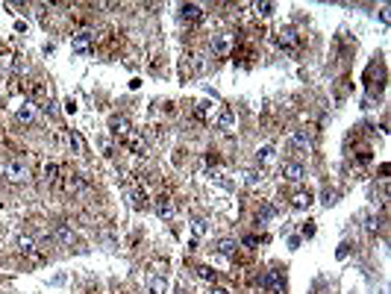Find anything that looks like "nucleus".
Here are the masks:
<instances>
[{
    "instance_id": "dca6fc26",
    "label": "nucleus",
    "mask_w": 391,
    "mask_h": 294,
    "mask_svg": "<svg viewBox=\"0 0 391 294\" xmlns=\"http://www.w3.org/2000/svg\"><path fill=\"white\" fill-rule=\"evenodd\" d=\"M165 277H153L150 283H147V294H165Z\"/></svg>"
},
{
    "instance_id": "412c9836",
    "label": "nucleus",
    "mask_w": 391,
    "mask_h": 294,
    "mask_svg": "<svg viewBox=\"0 0 391 294\" xmlns=\"http://www.w3.org/2000/svg\"><path fill=\"white\" fill-rule=\"evenodd\" d=\"M253 9H256L259 15H271V12H274V3H268V0H262V3H253Z\"/></svg>"
},
{
    "instance_id": "7ed1b4c3",
    "label": "nucleus",
    "mask_w": 391,
    "mask_h": 294,
    "mask_svg": "<svg viewBox=\"0 0 391 294\" xmlns=\"http://www.w3.org/2000/svg\"><path fill=\"white\" fill-rule=\"evenodd\" d=\"M153 206H156V215H159V218H174V215H177V206H174V200H171V197H156V203H153Z\"/></svg>"
},
{
    "instance_id": "39448f33",
    "label": "nucleus",
    "mask_w": 391,
    "mask_h": 294,
    "mask_svg": "<svg viewBox=\"0 0 391 294\" xmlns=\"http://www.w3.org/2000/svg\"><path fill=\"white\" fill-rule=\"evenodd\" d=\"M53 238H56L59 244H65V247H71V244L77 241V235H74V229L68 227V224H56V229H53Z\"/></svg>"
},
{
    "instance_id": "0eeeda50",
    "label": "nucleus",
    "mask_w": 391,
    "mask_h": 294,
    "mask_svg": "<svg viewBox=\"0 0 391 294\" xmlns=\"http://www.w3.org/2000/svg\"><path fill=\"white\" fill-rule=\"evenodd\" d=\"M109 130L115 132V135H121V138H127V135L132 132V127H130V121H127L124 115H118V118L109 121Z\"/></svg>"
},
{
    "instance_id": "1a4fd4ad",
    "label": "nucleus",
    "mask_w": 391,
    "mask_h": 294,
    "mask_svg": "<svg viewBox=\"0 0 391 294\" xmlns=\"http://www.w3.org/2000/svg\"><path fill=\"white\" fill-rule=\"evenodd\" d=\"M218 127H221V132H227V135H232V132H235V115H232L229 109H224V112H221Z\"/></svg>"
},
{
    "instance_id": "f8f14e48",
    "label": "nucleus",
    "mask_w": 391,
    "mask_h": 294,
    "mask_svg": "<svg viewBox=\"0 0 391 294\" xmlns=\"http://www.w3.org/2000/svg\"><path fill=\"white\" fill-rule=\"evenodd\" d=\"M297 35H294V30H283L280 33V47H286V50H297Z\"/></svg>"
},
{
    "instance_id": "6ab92c4d",
    "label": "nucleus",
    "mask_w": 391,
    "mask_h": 294,
    "mask_svg": "<svg viewBox=\"0 0 391 294\" xmlns=\"http://www.w3.org/2000/svg\"><path fill=\"white\" fill-rule=\"evenodd\" d=\"M244 177H247V180H244L247 186H259L262 180H265V174H262V171H247Z\"/></svg>"
},
{
    "instance_id": "4468645a",
    "label": "nucleus",
    "mask_w": 391,
    "mask_h": 294,
    "mask_svg": "<svg viewBox=\"0 0 391 294\" xmlns=\"http://www.w3.org/2000/svg\"><path fill=\"white\" fill-rule=\"evenodd\" d=\"M18 250H21L24 256H35V253H38V250H35V241L30 235H21V238H18Z\"/></svg>"
},
{
    "instance_id": "a211bd4d",
    "label": "nucleus",
    "mask_w": 391,
    "mask_h": 294,
    "mask_svg": "<svg viewBox=\"0 0 391 294\" xmlns=\"http://www.w3.org/2000/svg\"><path fill=\"white\" fill-rule=\"evenodd\" d=\"M294 209H306V206H309V203H312V195H309V192H300V195H294Z\"/></svg>"
},
{
    "instance_id": "9b49d317",
    "label": "nucleus",
    "mask_w": 391,
    "mask_h": 294,
    "mask_svg": "<svg viewBox=\"0 0 391 294\" xmlns=\"http://www.w3.org/2000/svg\"><path fill=\"white\" fill-rule=\"evenodd\" d=\"M292 147H294V150H300V153H309L312 141H309L306 132H294V135H292Z\"/></svg>"
},
{
    "instance_id": "bb28decb",
    "label": "nucleus",
    "mask_w": 391,
    "mask_h": 294,
    "mask_svg": "<svg viewBox=\"0 0 391 294\" xmlns=\"http://www.w3.org/2000/svg\"><path fill=\"white\" fill-rule=\"evenodd\" d=\"M209 294H229V292H227V289H212Z\"/></svg>"
},
{
    "instance_id": "20e7f679",
    "label": "nucleus",
    "mask_w": 391,
    "mask_h": 294,
    "mask_svg": "<svg viewBox=\"0 0 391 294\" xmlns=\"http://www.w3.org/2000/svg\"><path fill=\"white\" fill-rule=\"evenodd\" d=\"M283 177L292 180V183H300V180L306 177V171H303L300 162H283Z\"/></svg>"
},
{
    "instance_id": "f3484780",
    "label": "nucleus",
    "mask_w": 391,
    "mask_h": 294,
    "mask_svg": "<svg viewBox=\"0 0 391 294\" xmlns=\"http://www.w3.org/2000/svg\"><path fill=\"white\" fill-rule=\"evenodd\" d=\"M124 141H127V147H130L132 153H138V156H141V153H144V141H141V138H138V135H127V138H124Z\"/></svg>"
},
{
    "instance_id": "ddd939ff",
    "label": "nucleus",
    "mask_w": 391,
    "mask_h": 294,
    "mask_svg": "<svg viewBox=\"0 0 391 294\" xmlns=\"http://www.w3.org/2000/svg\"><path fill=\"white\" fill-rule=\"evenodd\" d=\"M18 121H21V124H33L35 121V106L33 103H24V106L18 109Z\"/></svg>"
},
{
    "instance_id": "aec40b11",
    "label": "nucleus",
    "mask_w": 391,
    "mask_h": 294,
    "mask_svg": "<svg viewBox=\"0 0 391 294\" xmlns=\"http://www.w3.org/2000/svg\"><path fill=\"white\" fill-rule=\"evenodd\" d=\"M197 277H200V280H206V283H215V271H212V268H206V265H200V268H197Z\"/></svg>"
},
{
    "instance_id": "a878e982",
    "label": "nucleus",
    "mask_w": 391,
    "mask_h": 294,
    "mask_svg": "<svg viewBox=\"0 0 391 294\" xmlns=\"http://www.w3.org/2000/svg\"><path fill=\"white\" fill-rule=\"evenodd\" d=\"M71 144H74V150H80V135L77 132H71Z\"/></svg>"
},
{
    "instance_id": "f03ea898",
    "label": "nucleus",
    "mask_w": 391,
    "mask_h": 294,
    "mask_svg": "<svg viewBox=\"0 0 391 294\" xmlns=\"http://www.w3.org/2000/svg\"><path fill=\"white\" fill-rule=\"evenodd\" d=\"M92 41H95V33H92V30H80V33L74 35V41H71V47H74L77 53H86Z\"/></svg>"
},
{
    "instance_id": "393cba45",
    "label": "nucleus",
    "mask_w": 391,
    "mask_h": 294,
    "mask_svg": "<svg viewBox=\"0 0 391 294\" xmlns=\"http://www.w3.org/2000/svg\"><path fill=\"white\" fill-rule=\"evenodd\" d=\"M203 232H206V221L197 218V221H195V235H203Z\"/></svg>"
},
{
    "instance_id": "423d86ee",
    "label": "nucleus",
    "mask_w": 391,
    "mask_h": 294,
    "mask_svg": "<svg viewBox=\"0 0 391 294\" xmlns=\"http://www.w3.org/2000/svg\"><path fill=\"white\" fill-rule=\"evenodd\" d=\"M209 50H212V56H227L229 53V35H215V38L209 41Z\"/></svg>"
},
{
    "instance_id": "5701e85b",
    "label": "nucleus",
    "mask_w": 391,
    "mask_h": 294,
    "mask_svg": "<svg viewBox=\"0 0 391 294\" xmlns=\"http://www.w3.org/2000/svg\"><path fill=\"white\" fill-rule=\"evenodd\" d=\"M56 174H59V165H56V162L44 165V177H47V180H56Z\"/></svg>"
},
{
    "instance_id": "6e6552de",
    "label": "nucleus",
    "mask_w": 391,
    "mask_h": 294,
    "mask_svg": "<svg viewBox=\"0 0 391 294\" xmlns=\"http://www.w3.org/2000/svg\"><path fill=\"white\" fill-rule=\"evenodd\" d=\"M262 283H265V289H268L271 294H283V280H280V271H271Z\"/></svg>"
},
{
    "instance_id": "b1692460",
    "label": "nucleus",
    "mask_w": 391,
    "mask_h": 294,
    "mask_svg": "<svg viewBox=\"0 0 391 294\" xmlns=\"http://www.w3.org/2000/svg\"><path fill=\"white\" fill-rule=\"evenodd\" d=\"M271 153H274V147H271V144H265L259 153H256V159H259V162H268V159H271Z\"/></svg>"
},
{
    "instance_id": "9d476101",
    "label": "nucleus",
    "mask_w": 391,
    "mask_h": 294,
    "mask_svg": "<svg viewBox=\"0 0 391 294\" xmlns=\"http://www.w3.org/2000/svg\"><path fill=\"white\" fill-rule=\"evenodd\" d=\"M215 250L221 253V256H235V250H238V241H232V238H221L218 244H215Z\"/></svg>"
},
{
    "instance_id": "2eb2a0df",
    "label": "nucleus",
    "mask_w": 391,
    "mask_h": 294,
    "mask_svg": "<svg viewBox=\"0 0 391 294\" xmlns=\"http://www.w3.org/2000/svg\"><path fill=\"white\" fill-rule=\"evenodd\" d=\"M183 18H186V21H200V18H203V9H200L197 3H186V6H183Z\"/></svg>"
},
{
    "instance_id": "4be33fe9",
    "label": "nucleus",
    "mask_w": 391,
    "mask_h": 294,
    "mask_svg": "<svg viewBox=\"0 0 391 294\" xmlns=\"http://www.w3.org/2000/svg\"><path fill=\"white\" fill-rule=\"evenodd\" d=\"M132 206H135V209H138V206H141V209H144V206H147V197H144V192H132Z\"/></svg>"
},
{
    "instance_id": "f257e3e1",
    "label": "nucleus",
    "mask_w": 391,
    "mask_h": 294,
    "mask_svg": "<svg viewBox=\"0 0 391 294\" xmlns=\"http://www.w3.org/2000/svg\"><path fill=\"white\" fill-rule=\"evenodd\" d=\"M27 174H30V171H27V165L21 162V159H15V162H9L6 168H3V180L12 183V186H15V183H24Z\"/></svg>"
}]
</instances>
